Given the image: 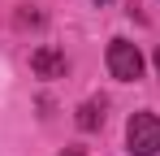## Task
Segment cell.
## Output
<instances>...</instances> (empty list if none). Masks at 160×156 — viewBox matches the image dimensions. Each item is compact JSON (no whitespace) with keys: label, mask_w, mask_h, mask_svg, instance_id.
<instances>
[{"label":"cell","mask_w":160,"mask_h":156,"mask_svg":"<svg viewBox=\"0 0 160 156\" xmlns=\"http://www.w3.org/2000/svg\"><path fill=\"white\" fill-rule=\"evenodd\" d=\"M108 74L117 78V82H134V78L143 74V52L134 48L130 39H112L108 44Z\"/></svg>","instance_id":"obj_2"},{"label":"cell","mask_w":160,"mask_h":156,"mask_svg":"<svg viewBox=\"0 0 160 156\" xmlns=\"http://www.w3.org/2000/svg\"><path fill=\"white\" fill-rule=\"evenodd\" d=\"M30 70H35L39 78H65L69 61H65V52H61V48H39L35 56H30Z\"/></svg>","instance_id":"obj_3"},{"label":"cell","mask_w":160,"mask_h":156,"mask_svg":"<svg viewBox=\"0 0 160 156\" xmlns=\"http://www.w3.org/2000/svg\"><path fill=\"white\" fill-rule=\"evenodd\" d=\"M95 4H108V0H95Z\"/></svg>","instance_id":"obj_7"},{"label":"cell","mask_w":160,"mask_h":156,"mask_svg":"<svg viewBox=\"0 0 160 156\" xmlns=\"http://www.w3.org/2000/svg\"><path fill=\"white\" fill-rule=\"evenodd\" d=\"M78 126L82 130H100L104 126V100H87L78 108Z\"/></svg>","instance_id":"obj_4"},{"label":"cell","mask_w":160,"mask_h":156,"mask_svg":"<svg viewBox=\"0 0 160 156\" xmlns=\"http://www.w3.org/2000/svg\"><path fill=\"white\" fill-rule=\"evenodd\" d=\"M126 143L130 156H156L160 152V117L156 113H134L126 126Z\"/></svg>","instance_id":"obj_1"},{"label":"cell","mask_w":160,"mask_h":156,"mask_svg":"<svg viewBox=\"0 0 160 156\" xmlns=\"http://www.w3.org/2000/svg\"><path fill=\"white\" fill-rule=\"evenodd\" d=\"M61 156H82V148H65V152H61Z\"/></svg>","instance_id":"obj_5"},{"label":"cell","mask_w":160,"mask_h":156,"mask_svg":"<svg viewBox=\"0 0 160 156\" xmlns=\"http://www.w3.org/2000/svg\"><path fill=\"white\" fill-rule=\"evenodd\" d=\"M156 74H160V52H156Z\"/></svg>","instance_id":"obj_6"}]
</instances>
